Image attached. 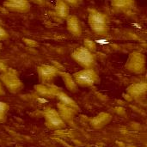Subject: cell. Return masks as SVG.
Returning <instances> with one entry per match:
<instances>
[{"mask_svg": "<svg viewBox=\"0 0 147 147\" xmlns=\"http://www.w3.org/2000/svg\"><path fill=\"white\" fill-rule=\"evenodd\" d=\"M88 23L90 29L97 35H106L109 31V20L108 16L96 9H89Z\"/></svg>", "mask_w": 147, "mask_h": 147, "instance_id": "obj_1", "label": "cell"}, {"mask_svg": "<svg viewBox=\"0 0 147 147\" xmlns=\"http://www.w3.org/2000/svg\"><path fill=\"white\" fill-rule=\"evenodd\" d=\"M0 79L4 88L10 93L16 94L23 90L24 84L20 78L19 73L13 68L5 69L0 75Z\"/></svg>", "mask_w": 147, "mask_h": 147, "instance_id": "obj_2", "label": "cell"}, {"mask_svg": "<svg viewBox=\"0 0 147 147\" xmlns=\"http://www.w3.org/2000/svg\"><path fill=\"white\" fill-rule=\"evenodd\" d=\"M71 57L84 69H94L96 65V57L94 53L87 50L84 46L77 47L71 53Z\"/></svg>", "mask_w": 147, "mask_h": 147, "instance_id": "obj_3", "label": "cell"}, {"mask_svg": "<svg viewBox=\"0 0 147 147\" xmlns=\"http://www.w3.org/2000/svg\"><path fill=\"white\" fill-rule=\"evenodd\" d=\"M72 78L78 86L92 87L100 83V77L94 69H83L75 72Z\"/></svg>", "mask_w": 147, "mask_h": 147, "instance_id": "obj_4", "label": "cell"}, {"mask_svg": "<svg viewBox=\"0 0 147 147\" xmlns=\"http://www.w3.org/2000/svg\"><path fill=\"white\" fill-rule=\"evenodd\" d=\"M125 69L134 74H142L146 71V55L140 52H133L128 55Z\"/></svg>", "mask_w": 147, "mask_h": 147, "instance_id": "obj_5", "label": "cell"}, {"mask_svg": "<svg viewBox=\"0 0 147 147\" xmlns=\"http://www.w3.org/2000/svg\"><path fill=\"white\" fill-rule=\"evenodd\" d=\"M44 120L46 127L50 130H61L66 127V123L59 115V112L54 109H47L44 113Z\"/></svg>", "mask_w": 147, "mask_h": 147, "instance_id": "obj_6", "label": "cell"}, {"mask_svg": "<svg viewBox=\"0 0 147 147\" xmlns=\"http://www.w3.org/2000/svg\"><path fill=\"white\" fill-rule=\"evenodd\" d=\"M37 73L40 84L51 85L59 76V69L51 65H40L37 67Z\"/></svg>", "mask_w": 147, "mask_h": 147, "instance_id": "obj_7", "label": "cell"}, {"mask_svg": "<svg viewBox=\"0 0 147 147\" xmlns=\"http://www.w3.org/2000/svg\"><path fill=\"white\" fill-rule=\"evenodd\" d=\"M3 6L9 12L25 14L31 9V4L27 0H8L3 3Z\"/></svg>", "mask_w": 147, "mask_h": 147, "instance_id": "obj_8", "label": "cell"}, {"mask_svg": "<svg viewBox=\"0 0 147 147\" xmlns=\"http://www.w3.org/2000/svg\"><path fill=\"white\" fill-rule=\"evenodd\" d=\"M112 119L113 117L109 113L101 112L90 120V124L94 129H102L104 127L108 126L111 122Z\"/></svg>", "mask_w": 147, "mask_h": 147, "instance_id": "obj_9", "label": "cell"}, {"mask_svg": "<svg viewBox=\"0 0 147 147\" xmlns=\"http://www.w3.org/2000/svg\"><path fill=\"white\" fill-rule=\"evenodd\" d=\"M66 28L70 34L74 36H81L83 33L82 25L78 17L75 15H70L66 18Z\"/></svg>", "mask_w": 147, "mask_h": 147, "instance_id": "obj_10", "label": "cell"}, {"mask_svg": "<svg viewBox=\"0 0 147 147\" xmlns=\"http://www.w3.org/2000/svg\"><path fill=\"white\" fill-rule=\"evenodd\" d=\"M146 83H136L129 85L127 88V93L133 98H141L144 97L146 94Z\"/></svg>", "mask_w": 147, "mask_h": 147, "instance_id": "obj_11", "label": "cell"}, {"mask_svg": "<svg viewBox=\"0 0 147 147\" xmlns=\"http://www.w3.org/2000/svg\"><path fill=\"white\" fill-rule=\"evenodd\" d=\"M55 97H57L59 103H62V104H64V105H65L67 107L71 108L76 112L79 111V107L77 104V102L71 97H70L67 94H65V92H63L59 89L57 90V91L55 93Z\"/></svg>", "mask_w": 147, "mask_h": 147, "instance_id": "obj_12", "label": "cell"}, {"mask_svg": "<svg viewBox=\"0 0 147 147\" xmlns=\"http://www.w3.org/2000/svg\"><path fill=\"white\" fill-rule=\"evenodd\" d=\"M57 107H58L57 111L59 112V115L64 120V121L66 124L72 122V121H73V119H74V117H75V115H76V114L78 112H76L71 108L67 107V106H65V105H64L62 103H59V102L58 103Z\"/></svg>", "mask_w": 147, "mask_h": 147, "instance_id": "obj_13", "label": "cell"}, {"mask_svg": "<svg viewBox=\"0 0 147 147\" xmlns=\"http://www.w3.org/2000/svg\"><path fill=\"white\" fill-rule=\"evenodd\" d=\"M115 9L120 12H127L135 7V2L132 0H115L111 2Z\"/></svg>", "mask_w": 147, "mask_h": 147, "instance_id": "obj_14", "label": "cell"}, {"mask_svg": "<svg viewBox=\"0 0 147 147\" xmlns=\"http://www.w3.org/2000/svg\"><path fill=\"white\" fill-rule=\"evenodd\" d=\"M55 13L62 20H66V18L71 15L70 14V6L65 1L58 0L55 3Z\"/></svg>", "mask_w": 147, "mask_h": 147, "instance_id": "obj_15", "label": "cell"}, {"mask_svg": "<svg viewBox=\"0 0 147 147\" xmlns=\"http://www.w3.org/2000/svg\"><path fill=\"white\" fill-rule=\"evenodd\" d=\"M59 76L62 78L66 89L71 91V92H76L78 90V85L76 84L72 75H71L70 73L66 72V71H59Z\"/></svg>", "mask_w": 147, "mask_h": 147, "instance_id": "obj_16", "label": "cell"}, {"mask_svg": "<svg viewBox=\"0 0 147 147\" xmlns=\"http://www.w3.org/2000/svg\"><path fill=\"white\" fill-rule=\"evenodd\" d=\"M57 90V88L51 85H43L40 84L35 86V90L37 91V93L45 97H55V93Z\"/></svg>", "mask_w": 147, "mask_h": 147, "instance_id": "obj_17", "label": "cell"}, {"mask_svg": "<svg viewBox=\"0 0 147 147\" xmlns=\"http://www.w3.org/2000/svg\"><path fill=\"white\" fill-rule=\"evenodd\" d=\"M9 111V104L0 101V124L6 122Z\"/></svg>", "mask_w": 147, "mask_h": 147, "instance_id": "obj_18", "label": "cell"}, {"mask_svg": "<svg viewBox=\"0 0 147 147\" xmlns=\"http://www.w3.org/2000/svg\"><path fill=\"white\" fill-rule=\"evenodd\" d=\"M84 47L87 50H89L90 52H91L92 53H94L96 51V48H97L96 42L93 41V40H90V39H88V38L84 39Z\"/></svg>", "mask_w": 147, "mask_h": 147, "instance_id": "obj_19", "label": "cell"}, {"mask_svg": "<svg viewBox=\"0 0 147 147\" xmlns=\"http://www.w3.org/2000/svg\"><path fill=\"white\" fill-rule=\"evenodd\" d=\"M9 33L0 25V41L6 40L9 39Z\"/></svg>", "mask_w": 147, "mask_h": 147, "instance_id": "obj_20", "label": "cell"}, {"mask_svg": "<svg viewBox=\"0 0 147 147\" xmlns=\"http://www.w3.org/2000/svg\"><path fill=\"white\" fill-rule=\"evenodd\" d=\"M5 94V90H4V86L3 84V83L1 82V79H0V96H3Z\"/></svg>", "mask_w": 147, "mask_h": 147, "instance_id": "obj_21", "label": "cell"}]
</instances>
